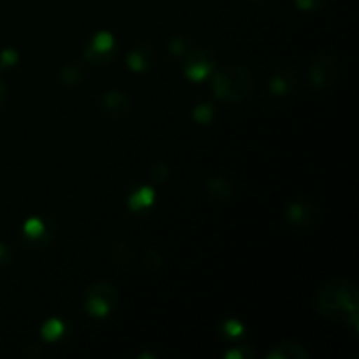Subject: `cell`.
<instances>
[{
	"mask_svg": "<svg viewBox=\"0 0 359 359\" xmlns=\"http://www.w3.org/2000/svg\"><path fill=\"white\" fill-rule=\"evenodd\" d=\"M84 60L93 65H107L116 55V39L111 32L102 30L90 39L84 48Z\"/></svg>",
	"mask_w": 359,
	"mask_h": 359,
	"instance_id": "obj_5",
	"label": "cell"
},
{
	"mask_svg": "<svg viewBox=\"0 0 359 359\" xmlns=\"http://www.w3.org/2000/svg\"><path fill=\"white\" fill-rule=\"evenodd\" d=\"M63 332H65V325H63V321L55 318L48 319L41 328V335L46 342H55L63 335Z\"/></svg>",
	"mask_w": 359,
	"mask_h": 359,
	"instance_id": "obj_17",
	"label": "cell"
},
{
	"mask_svg": "<svg viewBox=\"0 0 359 359\" xmlns=\"http://www.w3.org/2000/svg\"><path fill=\"white\" fill-rule=\"evenodd\" d=\"M195 46L191 44L188 37L184 35H174V37L168 41V51H170L172 56H177V58H184Z\"/></svg>",
	"mask_w": 359,
	"mask_h": 359,
	"instance_id": "obj_18",
	"label": "cell"
},
{
	"mask_svg": "<svg viewBox=\"0 0 359 359\" xmlns=\"http://www.w3.org/2000/svg\"><path fill=\"white\" fill-rule=\"evenodd\" d=\"M309 81L318 90H333L335 84L339 83V65H337L335 58L326 53H318L312 56L311 63H309Z\"/></svg>",
	"mask_w": 359,
	"mask_h": 359,
	"instance_id": "obj_3",
	"label": "cell"
},
{
	"mask_svg": "<svg viewBox=\"0 0 359 359\" xmlns=\"http://www.w3.org/2000/svg\"><path fill=\"white\" fill-rule=\"evenodd\" d=\"M266 359H311V353L300 344L283 342L266 354Z\"/></svg>",
	"mask_w": 359,
	"mask_h": 359,
	"instance_id": "obj_13",
	"label": "cell"
},
{
	"mask_svg": "<svg viewBox=\"0 0 359 359\" xmlns=\"http://www.w3.org/2000/svg\"><path fill=\"white\" fill-rule=\"evenodd\" d=\"M156 62V49L151 44H140L133 48L126 56V65L133 72H144L149 70Z\"/></svg>",
	"mask_w": 359,
	"mask_h": 359,
	"instance_id": "obj_10",
	"label": "cell"
},
{
	"mask_svg": "<svg viewBox=\"0 0 359 359\" xmlns=\"http://www.w3.org/2000/svg\"><path fill=\"white\" fill-rule=\"evenodd\" d=\"M216 69V56L210 49L205 48H193L188 55L184 56V76L195 83H202L203 79L212 76Z\"/></svg>",
	"mask_w": 359,
	"mask_h": 359,
	"instance_id": "obj_4",
	"label": "cell"
},
{
	"mask_svg": "<svg viewBox=\"0 0 359 359\" xmlns=\"http://www.w3.org/2000/svg\"><path fill=\"white\" fill-rule=\"evenodd\" d=\"M203 189H205V195L216 203H228L235 198V186L228 179L219 177V175H212L207 179Z\"/></svg>",
	"mask_w": 359,
	"mask_h": 359,
	"instance_id": "obj_9",
	"label": "cell"
},
{
	"mask_svg": "<svg viewBox=\"0 0 359 359\" xmlns=\"http://www.w3.org/2000/svg\"><path fill=\"white\" fill-rule=\"evenodd\" d=\"M286 219L297 228H309L319 221V209L314 202L309 200L291 202L286 207Z\"/></svg>",
	"mask_w": 359,
	"mask_h": 359,
	"instance_id": "obj_6",
	"label": "cell"
},
{
	"mask_svg": "<svg viewBox=\"0 0 359 359\" xmlns=\"http://www.w3.org/2000/svg\"><path fill=\"white\" fill-rule=\"evenodd\" d=\"M298 84V76L293 69H284L280 72H277L276 76L270 77L269 88L272 91V95L276 97H286L294 91Z\"/></svg>",
	"mask_w": 359,
	"mask_h": 359,
	"instance_id": "obj_11",
	"label": "cell"
},
{
	"mask_svg": "<svg viewBox=\"0 0 359 359\" xmlns=\"http://www.w3.org/2000/svg\"><path fill=\"white\" fill-rule=\"evenodd\" d=\"M210 77H212L214 95L228 104L244 102L255 93V76L248 67L241 63H226L219 69H214Z\"/></svg>",
	"mask_w": 359,
	"mask_h": 359,
	"instance_id": "obj_2",
	"label": "cell"
},
{
	"mask_svg": "<svg viewBox=\"0 0 359 359\" xmlns=\"http://www.w3.org/2000/svg\"><path fill=\"white\" fill-rule=\"evenodd\" d=\"M149 177L151 181L156 182V184H163L168 177H170V168L163 161H156V163L151 165L149 168Z\"/></svg>",
	"mask_w": 359,
	"mask_h": 359,
	"instance_id": "obj_21",
	"label": "cell"
},
{
	"mask_svg": "<svg viewBox=\"0 0 359 359\" xmlns=\"http://www.w3.org/2000/svg\"><path fill=\"white\" fill-rule=\"evenodd\" d=\"M83 69H81L77 63H70V65H65L62 70H60V83L65 84V86H77L83 81Z\"/></svg>",
	"mask_w": 359,
	"mask_h": 359,
	"instance_id": "obj_16",
	"label": "cell"
},
{
	"mask_svg": "<svg viewBox=\"0 0 359 359\" xmlns=\"http://www.w3.org/2000/svg\"><path fill=\"white\" fill-rule=\"evenodd\" d=\"M165 258L158 249L154 248H147L146 252H144V258H142V266L149 272H158V270L163 266Z\"/></svg>",
	"mask_w": 359,
	"mask_h": 359,
	"instance_id": "obj_19",
	"label": "cell"
},
{
	"mask_svg": "<svg viewBox=\"0 0 359 359\" xmlns=\"http://www.w3.org/2000/svg\"><path fill=\"white\" fill-rule=\"evenodd\" d=\"M4 97H6V84H4L2 81H0V102L4 100Z\"/></svg>",
	"mask_w": 359,
	"mask_h": 359,
	"instance_id": "obj_27",
	"label": "cell"
},
{
	"mask_svg": "<svg viewBox=\"0 0 359 359\" xmlns=\"http://www.w3.org/2000/svg\"><path fill=\"white\" fill-rule=\"evenodd\" d=\"M244 325H242L238 319H228V321H224L223 325H221V333H223L224 337H228V339H237V337L244 335Z\"/></svg>",
	"mask_w": 359,
	"mask_h": 359,
	"instance_id": "obj_22",
	"label": "cell"
},
{
	"mask_svg": "<svg viewBox=\"0 0 359 359\" xmlns=\"http://www.w3.org/2000/svg\"><path fill=\"white\" fill-rule=\"evenodd\" d=\"M23 231L30 244L44 245L48 244V242H51L53 235H55V223H53L51 219L30 217V219L23 224Z\"/></svg>",
	"mask_w": 359,
	"mask_h": 359,
	"instance_id": "obj_8",
	"label": "cell"
},
{
	"mask_svg": "<svg viewBox=\"0 0 359 359\" xmlns=\"http://www.w3.org/2000/svg\"><path fill=\"white\" fill-rule=\"evenodd\" d=\"M111 259H112V265L119 270H125L128 269L130 265L133 263L135 259V249L130 242L121 241L118 244L112 245L111 249Z\"/></svg>",
	"mask_w": 359,
	"mask_h": 359,
	"instance_id": "obj_14",
	"label": "cell"
},
{
	"mask_svg": "<svg viewBox=\"0 0 359 359\" xmlns=\"http://www.w3.org/2000/svg\"><path fill=\"white\" fill-rule=\"evenodd\" d=\"M154 203V191L149 186H144V188L137 189L135 193H132V196L128 198V207L135 212L144 209H149Z\"/></svg>",
	"mask_w": 359,
	"mask_h": 359,
	"instance_id": "obj_15",
	"label": "cell"
},
{
	"mask_svg": "<svg viewBox=\"0 0 359 359\" xmlns=\"http://www.w3.org/2000/svg\"><path fill=\"white\" fill-rule=\"evenodd\" d=\"M102 112L111 119H121L132 111V98L121 90L105 91L100 102Z\"/></svg>",
	"mask_w": 359,
	"mask_h": 359,
	"instance_id": "obj_7",
	"label": "cell"
},
{
	"mask_svg": "<svg viewBox=\"0 0 359 359\" xmlns=\"http://www.w3.org/2000/svg\"><path fill=\"white\" fill-rule=\"evenodd\" d=\"M252 356H255V353H252L251 347H248V346H237L224 354V358L226 359H248Z\"/></svg>",
	"mask_w": 359,
	"mask_h": 359,
	"instance_id": "obj_24",
	"label": "cell"
},
{
	"mask_svg": "<svg viewBox=\"0 0 359 359\" xmlns=\"http://www.w3.org/2000/svg\"><path fill=\"white\" fill-rule=\"evenodd\" d=\"M18 60H20V55H18L14 49H4V51L0 53V65L2 67L16 65Z\"/></svg>",
	"mask_w": 359,
	"mask_h": 359,
	"instance_id": "obj_25",
	"label": "cell"
},
{
	"mask_svg": "<svg viewBox=\"0 0 359 359\" xmlns=\"http://www.w3.org/2000/svg\"><path fill=\"white\" fill-rule=\"evenodd\" d=\"M13 259H14L13 249H11L9 245H6L0 242V269H4V266H9L11 263H13Z\"/></svg>",
	"mask_w": 359,
	"mask_h": 359,
	"instance_id": "obj_26",
	"label": "cell"
},
{
	"mask_svg": "<svg viewBox=\"0 0 359 359\" xmlns=\"http://www.w3.org/2000/svg\"><path fill=\"white\" fill-rule=\"evenodd\" d=\"M316 311L323 318L342 321L358 332L359 293L356 284L347 279H333L316 293Z\"/></svg>",
	"mask_w": 359,
	"mask_h": 359,
	"instance_id": "obj_1",
	"label": "cell"
},
{
	"mask_svg": "<svg viewBox=\"0 0 359 359\" xmlns=\"http://www.w3.org/2000/svg\"><path fill=\"white\" fill-rule=\"evenodd\" d=\"M84 297L95 298V300L102 302L104 305H107L111 311H114L119 304V291L114 284L111 283H97L93 286H90L84 293Z\"/></svg>",
	"mask_w": 359,
	"mask_h": 359,
	"instance_id": "obj_12",
	"label": "cell"
},
{
	"mask_svg": "<svg viewBox=\"0 0 359 359\" xmlns=\"http://www.w3.org/2000/svg\"><path fill=\"white\" fill-rule=\"evenodd\" d=\"M191 116L198 125H209L214 119V116H216V111H214L212 104H200L193 109Z\"/></svg>",
	"mask_w": 359,
	"mask_h": 359,
	"instance_id": "obj_20",
	"label": "cell"
},
{
	"mask_svg": "<svg viewBox=\"0 0 359 359\" xmlns=\"http://www.w3.org/2000/svg\"><path fill=\"white\" fill-rule=\"evenodd\" d=\"M326 4H328V0H294V6L300 11H305V13L321 11Z\"/></svg>",
	"mask_w": 359,
	"mask_h": 359,
	"instance_id": "obj_23",
	"label": "cell"
}]
</instances>
